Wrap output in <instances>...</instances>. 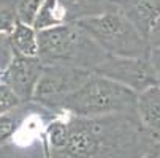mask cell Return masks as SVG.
Masks as SVG:
<instances>
[{
  "label": "cell",
  "instance_id": "6",
  "mask_svg": "<svg viewBox=\"0 0 160 158\" xmlns=\"http://www.w3.org/2000/svg\"><path fill=\"white\" fill-rule=\"evenodd\" d=\"M95 73L116 81L133 92L141 93L143 90L158 85V78L149 59L143 57H116L109 55Z\"/></svg>",
  "mask_w": 160,
  "mask_h": 158
},
{
  "label": "cell",
  "instance_id": "12",
  "mask_svg": "<svg viewBox=\"0 0 160 158\" xmlns=\"http://www.w3.org/2000/svg\"><path fill=\"white\" fill-rule=\"evenodd\" d=\"M30 104H32V101L22 103L19 108L0 116V146H5L11 139L16 138V134L22 128L26 119L29 117Z\"/></svg>",
  "mask_w": 160,
  "mask_h": 158
},
{
  "label": "cell",
  "instance_id": "4",
  "mask_svg": "<svg viewBox=\"0 0 160 158\" xmlns=\"http://www.w3.org/2000/svg\"><path fill=\"white\" fill-rule=\"evenodd\" d=\"M100 46L116 57H143L149 59L151 44L128 17L111 3V7L94 17L78 21Z\"/></svg>",
  "mask_w": 160,
  "mask_h": 158
},
{
  "label": "cell",
  "instance_id": "16",
  "mask_svg": "<svg viewBox=\"0 0 160 158\" xmlns=\"http://www.w3.org/2000/svg\"><path fill=\"white\" fill-rule=\"evenodd\" d=\"M43 3H44V0H19V5H18L19 21L24 22V24L32 26L33 19H35V16Z\"/></svg>",
  "mask_w": 160,
  "mask_h": 158
},
{
  "label": "cell",
  "instance_id": "19",
  "mask_svg": "<svg viewBox=\"0 0 160 158\" xmlns=\"http://www.w3.org/2000/svg\"><path fill=\"white\" fill-rule=\"evenodd\" d=\"M141 158H160V153L158 152H146Z\"/></svg>",
  "mask_w": 160,
  "mask_h": 158
},
{
  "label": "cell",
  "instance_id": "14",
  "mask_svg": "<svg viewBox=\"0 0 160 158\" xmlns=\"http://www.w3.org/2000/svg\"><path fill=\"white\" fill-rule=\"evenodd\" d=\"M19 0H0V33L10 35L18 24Z\"/></svg>",
  "mask_w": 160,
  "mask_h": 158
},
{
  "label": "cell",
  "instance_id": "8",
  "mask_svg": "<svg viewBox=\"0 0 160 158\" xmlns=\"http://www.w3.org/2000/svg\"><path fill=\"white\" fill-rule=\"evenodd\" d=\"M136 117L154 150L160 153V85L149 87L138 93Z\"/></svg>",
  "mask_w": 160,
  "mask_h": 158
},
{
  "label": "cell",
  "instance_id": "21",
  "mask_svg": "<svg viewBox=\"0 0 160 158\" xmlns=\"http://www.w3.org/2000/svg\"><path fill=\"white\" fill-rule=\"evenodd\" d=\"M158 85H160V82H158Z\"/></svg>",
  "mask_w": 160,
  "mask_h": 158
},
{
  "label": "cell",
  "instance_id": "15",
  "mask_svg": "<svg viewBox=\"0 0 160 158\" xmlns=\"http://www.w3.org/2000/svg\"><path fill=\"white\" fill-rule=\"evenodd\" d=\"M21 104H22V101L13 92V89L8 84H5L3 81H0V116L19 108Z\"/></svg>",
  "mask_w": 160,
  "mask_h": 158
},
{
  "label": "cell",
  "instance_id": "2",
  "mask_svg": "<svg viewBox=\"0 0 160 158\" xmlns=\"http://www.w3.org/2000/svg\"><path fill=\"white\" fill-rule=\"evenodd\" d=\"M109 54L78 22L38 32V59L43 65H62L95 71Z\"/></svg>",
  "mask_w": 160,
  "mask_h": 158
},
{
  "label": "cell",
  "instance_id": "20",
  "mask_svg": "<svg viewBox=\"0 0 160 158\" xmlns=\"http://www.w3.org/2000/svg\"><path fill=\"white\" fill-rule=\"evenodd\" d=\"M44 152H46V158H51V155H49V152H48V149L44 147Z\"/></svg>",
  "mask_w": 160,
  "mask_h": 158
},
{
  "label": "cell",
  "instance_id": "9",
  "mask_svg": "<svg viewBox=\"0 0 160 158\" xmlns=\"http://www.w3.org/2000/svg\"><path fill=\"white\" fill-rule=\"evenodd\" d=\"M111 3L146 38L154 22L160 17V0H111Z\"/></svg>",
  "mask_w": 160,
  "mask_h": 158
},
{
  "label": "cell",
  "instance_id": "13",
  "mask_svg": "<svg viewBox=\"0 0 160 158\" xmlns=\"http://www.w3.org/2000/svg\"><path fill=\"white\" fill-rule=\"evenodd\" d=\"M63 22L65 19H63V14L57 0H44V3L38 10L32 26L37 32H40V30H46V29L60 26Z\"/></svg>",
  "mask_w": 160,
  "mask_h": 158
},
{
  "label": "cell",
  "instance_id": "1",
  "mask_svg": "<svg viewBox=\"0 0 160 158\" xmlns=\"http://www.w3.org/2000/svg\"><path fill=\"white\" fill-rule=\"evenodd\" d=\"M65 116L68 138L59 150L46 146L51 158H141L146 152H155L136 114Z\"/></svg>",
  "mask_w": 160,
  "mask_h": 158
},
{
  "label": "cell",
  "instance_id": "7",
  "mask_svg": "<svg viewBox=\"0 0 160 158\" xmlns=\"http://www.w3.org/2000/svg\"><path fill=\"white\" fill-rule=\"evenodd\" d=\"M43 68L44 65L38 57H27L14 52L8 68L0 74V81L11 87L22 103H29L33 100L35 87L43 73Z\"/></svg>",
  "mask_w": 160,
  "mask_h": 158
},
{
  "label": "cell",
  "instance_id": "3",
  "mask_svg": "<svg viewBox=\"0 0 160 158\" xmlns=\"http://www.w3.org/2000/svg\"><path fill=\"white\" fill-rule=\"evenodd\" d=\"M136 101L138 93L132 89L94 71L78 90L59 103L56 112L76 117L136 114Z\"/></svg>",
  "mask_w": 160,
  "mask_h": 158
},
{
  "label": "cell",
  "instance_id": "10",
  "mask_svg": "<svg viewBox=\"0 0 160 158\" xmlns=\"http://www.w3.org/2000/svg\"><path fill=\"white\" fill-rule=\"evenodd\" d=\"M65 22H78L105 13L111 0H57Z\"/></svg>",
  "mask_w": 160,
  "mask_h": 158
},
{
  "label": "cell",
  "instance_id": "5",
  "mask_svg": "<svg viewBox=\"0 0 160 158\" xmlns=\"http://www.w3.org/2000/svg\"><path fill=\"white\" fill-rule=\"evenodd\" d=\"M94 71L72 68L62 65H44L43 73L35 87L33 100L37 104L56 112L59 103L78 90ZM57 114V112H56ZM60 116V114H59Z\"/></svg>",
  "mask_w": 160,
  "mask_h": 158
},
{
  "label": "cell",
  "instance_id": "18",
  "mask_svg": "<svg viewBox=\"0 0 160 158\" xmlns=\"http://www.w3.org/2000/svg\"><path fill=\"white\" fill-rule=\"evenodd\" d=\"M149 60L154 66V70L157 73V78L160 81V48H155V49H151V55H149Z\"/></svg>",
  "mask_w": 160,
  "mask_h": 158
},
{
  "label": "cell",
  "instance_id": "17",
  "mask_svg": "<svg viewBox=\"0 0 160 158\" xmlns=\"http://www.w3.org/2000/svg\"><path fill=\"white\" fill-rule=\"evenodd\" d=\"M148 41L151 44V48H160V17L154 22V26L151 27L149 33H148Z\"/></svg>",
  "mask_w": 160,
  "mask_h": 158
},
{
  "label": "cell",
  "instance_id": "11",
  "mask_svg": "<svg viewBox=\"0 0 160 158\" xmlns=\"http://www.w3.org/2000/svg\"><path fill=\"white\" fill-rule=\"evenodd\" d=\"M10 41L16 54L38 57V32L33 29V26L18 21L13 32L10 33Z\"/></svg>",
  "mask_w": 160,
  "mask_h": 158
}]
</instances>
